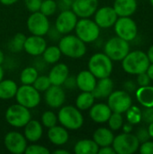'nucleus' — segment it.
Masks as SVG:
<instances>
[{
    "label": "nucleus",
    "instance_id": "20e7f679",
    "mask_svg": "<svg viewBox=\"0 0 153 154\" xmlns=\"http://www.w3.org/2000/svg\"><path fill=\"white\" fill-rule=\"evenodd\" d=\"M87 69L97 79L110 77L113 71V60L105 52H96L89 58Z\"/></svg>",
    "mask_w": 153,
    "mask_h": 154
},
{
    "label": "nucleus",
    "instance_id": "f03ea898",
    "mask_svg": "<svg viewBox=\"0 0 153 154\" xmlns=\"http://www.w3.org/2000/svg\"><path fill=\"white\" fill-rule=\"evenodd\" d=\"M57 116L59 124L69 131H77L84 125L83 114L75 106H62L60 108H59Z\"/></svg>",
    "mask_w": 153,
    "mask_h": 154
},
{
    "label": "nucleus",
    "instance_id": "dca6fc26",
    "mask_svg": "<svg viewBox=\"0 0 153 154\" xmlns=\"http://www.w3.org/2000/svg\"><path fill=\"white\" fill-rule=\"evenodd\" d=\"M118 15L113 6H102L94 14V21L101 29H107L115 25Z\"/></svg>",
    "mask_w": 153,
    "mask_h": 154
},
{
    "label": "nucleus",
    "instance_id": "aec40b11",
    "mask_svg": "<svg viewBox=\"0 0 153 154\" xmlns=\"http://www.w3.org/2000/svg\"><path fill=\"white\" fill-rule=\"evenodd\" d=\"M47 137L50 143L55 146H63L69 140V130L62 125H54L48 129Z\"/></svg>",
    "mask_w": 153,
    "mask_h": 154
},
{
    "label": "nucleus",
    "instance_id": "f3484780",
    "mask_svg": "<svg viewBox=\"0 0 153 154\" xmlns=\"http://www.w3.org/2000/svg\"><path fill=\"white\" fill-rule=\"evenodd\" d=\"M46 47L47 42L44 39V36L31 34L25 39L23 44V51L31 56L40 57L43 53Z\"/></svg>",
    "mask_w": 153,
    "mask_h": 154
},
{
    "label": "nucleus",
    "instance_id": "4468645a",
    "mask_svg": "<svg viewBox=\"0 0 153 154\" xmlns=\"http://www.w3.org/2000/svg\"><path fill=\"white\" fill-rule=\"evenodd\" d=\"M4 145L11 153L23 154L25 152L28 142L23 134L17 131H10L4 137Z\"/></svg>",
    "mask_w": 153,
    "mask_h": 154
},
{
    "label": "nucleus",
    "instance_id": "393cba45",
    "mask_svg": "<svg viewBox=\"0 0 153 154\" xmlns=\"http://www.w3.org/2000/svg\"><path fill=\"white\" fill-rule=\"evenodd\" d=\"M113 8L118 17L131 16L137 9L136 0H115Z\"/></svg>",
    "mask_w": 153,
    "mask_h": 154
},
{
    "label": "nucleus",
    "instance_id": "c756f323",
    "mask_svg": "<svg viewBox=\"0 0 153 154\" xmlns=\"http://www.w3.org/2000/svg\"><path fill=\"white\" fill-rule=\"evenodd\" d=\"M136 98L145 107L153 106V87L148 85L141 87L136 91Z\"/></svg>",
    "mask_w": 153,
    "mask_h": 154
},
{
    "label": "nucleus",
    "instance_id": "ddd939ff",
    "mask_svg": "<svg viewBox=\"0 0 153 154\" xmlns=\"http://www.w3.org/2000/svg\"><path fill=\"white\" fill-rule=\"evenodd\" d=\"M78 20V17L71 9L62 10L56 17L54 27L59 31L61 35L69 34L74 31Z\"/></svg>",
    "mask_w": 153,
    "mask_h": 154
},
{
    "label": "nucleus",
    "instance_id": "7ed1b4c3",
    "mask_svg": "<svg viewBox=\"0 0 153 154\" xmlns=\"http://www.w3.org/2000/svg\"><path fill=\"white\" fill-rule=\"evenodd\" d=\"M151 64L147 53L142 51H129L128 54L122 60V67L124 70L129 74L138 75L146 72Z\"/></svg>",
    "mask_w": 153,
    "mask_h": 154
},
{
    "label": "nucleus",
    "instance_id": "7c9ffc66",
    "mask_svg": "<svg viewBox=\"0 0 153 154\" xmlns=\"http://www.w3.org/2000/svg\"><path fill=\"white\" fill-rule=\"evenodd\" d=\"M61 56H62L61 51L59 46H56V45H51V46L47 45L46 49L41 54L42 60L45 61L46 64H50V65H53L59 62Z\"/></svg>",
    "mask_w": 153,
    "mask_h": 154
},
{
    "label": "nucleus",
    "instance_id": "e433bc0d",
    "mask_svg": "<svg viewBox=\"0 0 153 154\" xmlns=\"http://www.w3.org/2000/svg\"><path fill=\"white\" fill-rule=\"evenodd\" d=\"M32 86L39 91V92H45L50 86V80L48 75H39L35 81L33 82Z\"/></svg>",
    "mask_w": 153,
    "mask_h": 154
},
{
    "label": "nucleus",
    "instance_id": "9d476101",
    "mask_svg": "<svg viewBox=\"0 0 153 154\" xmlns=\"http://www.w3.org/2000/svg\"><path fill=\"white\" fill-rule=\"evenodd\" d=\"M27 30L31 34L38 36H45L50 28L49 17L40 11L31 13L26 21Z\"/></svg>",
    "mask_w": 153,
    "mask_h": 154
},
{
    "label": "nucleus",
    "instance_id": "ea45409f",
    "mask_svg": "<svg viewBox=\"0 0 153 154\" xmlns=\"http://www.w3.org/2000/svg\"><path fill=\"white\" fill-rule=\"evenodd\" d=\"M41 2L42 0H23L25 7L30 13L39 11Z\"/></svg>",
    "mask_w": 153,
    "mask_h": 154
},
{
    "label": "nucleus",
    "instance_id": "2f4dec72",
    "mask_svg": "<svg viewBox=\"0 0 153 154\" xmlns=\"http://www.w3.org/2000/svg\"><path fill=\"white\" fill-rule=\"evenodd\" d=\"M38 76L39 70L34 66L25 67L20 73V82L22 85H32Z\"/></svg>",
    "mask_w": 153,
    "mask_h": 154
},
{
    "label": "nucleus",
    "instance_id": "cd10ccee",
    "mask_svg": "<svg viewBox=\"0 0 153 154\" xmlns=\"http://www.w3.org/2000/svg\"><path fill=\"white\" fill-rule=\"evenodd\" d=\"M99 146L93 139L78 140L74 145V152L76 154H97Z\"/></svg>",
    "mask_w": 153,
    "mask_h": 154
},
{
    "label": "nucleus",
    "instance_id": "6e6552de",
    "mask_svg": "<svg viewBox=\"0 0 153 154\" xmlns=\"http://www.w3.org/2000/svg\"><path fill=\"white\" fill-rule=\"evenodd\" d=\"M129 51V42L118 36L110 38L104 46V52L113 61H122Z\"/></svg>",
    "mask_w": 153,
    "mask_h": 154
},
{
    "label": "nucleus",
    "instance_id": "c85d7f7f",
    "mask_svg": "<svg viewBox=\"0 0 153 154\" xmlns=\"http://www.w3.org/2000/svg\"><path fill=\"white\" fill-rule=\"evenodd\" d=\"M95 100L96 98L92 92L81 91L75 100V106L81 112L87 111L95 104Z\"/></svg>",
    "mask_w": 153,
    "mask_h": 154
},
{
    "label": "nucleus",
    "instance_id": "de8ad7c7",
    "mask_svg": "<svg viewBox=\"0 0 153 154\" xmlns=\"http://www.w3.org/2000/svg\"><path fill=\"white\" fill-rule=\"evenodd\" d=\"M50 40H52V41H59L60 39V37L62 36L60 32H59V31L53 26V27H51L50 26V28L49 29V31H48V32H47V34H46Z\"/></svg>",
    "mask_w": 153,
    "mask_h": 154
},
{
    "label": "nucleus",
    "instance_id": "f8f14e48",
    "mask_svg": "<svg viewBox=\"0 0 153 154\" xmlns=\"http://www.w3.org/2000/svg\"><path fill=\"white\" fill-rule=\"evenodd\" d=\"M133 104L132 97L124 90L113 91L107 97V105L115 113H125Z\"/></svg>",
    "mask_w": 153,
    "mask_h": 154
},
{
    "label": "nucleus",
    "instance_id": "b1692460",
    "mask_svg": "<svg viewBox=\"0 0 153 154\" xmlns=\"http://www.w3.org/2000/svg\"><path fill=\"white\" fill-rule=\"evenodd\" d=\"M113 89H114V81L110 79V77H107V78L97 79L92 93L96 99L107 98L108 96L114 91Z\"/></svg>",
    "mask_w": 153,
    "mask_h": 154
},
{
    "label": "nucleus",
    "instance_id": "f257e3e1",
    "mask_svg": "<svg viewBox=\"0 0 153 154\" xmlns=\"http://www.w3.org/2000/svg\"><path fill=\"white\" fill-rule=\"evenodd\" d=\"M58 46L61 54L70 59H80L87 53V43L82 42L76 34L62 35L59 40Z\"/></svg>",
    "mask_w": 153,
    "mask_h": 154
},
{
    "label": "nucleus",
    "instance_id": "49530a36",
    "mask_svg": "<svg viewBox=\"0 0 153 154\" xmlns=\"http://www.w3.org/2000/svg\"><path fill=\"white\" fill-rule=\"evenodd\" d=\"M74 0H59L57 2L58 4V8L62 11V10H69L72 7Z\"/></svg>",
    "mask_w": 153,
    "mask_h": 154
},
{
    "label": "nucleus",
    "instance_id": "f704fd0d",
    "mask_svg": "<svg viewBox=\"0 0 153 154\" xmlns=\"http://www.w3.org/2000/svg\"><path fill=\"white\" fill-rule=\"evenodd\" d=\"M58 4L55 0H42L41 5L40 6V12L44 15L50 17L56 14L58 11Z\"/></svg>",
    "mask_w": 153,
    "mask_h": 154
},
{
    "label": "nucleus",
    "instance_id": "5701e85b",
    "mask_svg": "<svg viewBox=\"0 0 153 154\" xmlns=\"http://www.w3.org/2000/svg\"><path fill=\"white\" fill-rule=\"evenodd\" d=\"M97 79L88 70L84 69L79 71L76 76L77 88L80 91L92 92L96 84Z\"/></svg>",
    "mask_w": 153,
    "mask_h": 154
},
{
    "label": "nucleus",
    "instance_id": "4c0bfd02",
    "mask_svg": "<svg viewBox=\"0 0 153 154\" xmlns=\"http://www.w3.org/2000/svg\"><path fill=\"white\" fill-rule=\"evenodd\" d=\"M125 113H126V117H127L128 123H130L132 125L138 124L142 120V111L137 106H132Z\"/></svg>",
    "mask_w": 153,
    "mask_h": 154
},
{
    "label": "nucleus",
    "instance_id": "6ab92c4d",
    "mask_svg": "<svg viewBox=\"0 0 153 154\" xmlns=\"http://www.w3.org/2000/svg\"><path fill=\"white\" fill-rule=\"evenodd\" d=\"M69 76V69L68 65L63 62H57L53 64L52 68L50 69L48 74L51 85L55 86H62Z\"/></svg>",
    "mask_w": 153,
    "mask_h": 154
},
{
    "label": "nucleus",
    "instance_id": "4d7b16f0",
    "mask_svg": "<svg viewBox=\"0 0 153 154\" xmlns=\"http://www.w3.org/2000/svg\"><path fill=\"white\" fill-rule=\"evenodd\" d=\"M148 132H149L150 136L151 138H153V122L152 123H150V125H149V128H148Z\"/></svg>",
    "mask_w": 153,
    "mask_h": 154
},
{
    "label": "nucleus",
    "instance_id": "8fccbe9b",
    "mask_svg": "<svg viewBox=\"0 0 153 154\" xmlns=\"http://www.w3.org/2000/svg\"><path fill=\"white\" fill-rule=\"evenodd\" d=\"M19 0H0V3L3 5H6V6H10L13 5L14 4H16Z\"/></svg>",
    "mask_w": 153,
    "mask_h": 154
},
{
    "label": "nucleus",
    "instance_id": "a18cd8bd",
    "mask_svg": "<svg viewBox=\"0 0 153 154\" xmlns=\"http://www.w3.org/2000/svg\"><path fill=\"white\" fill-rule=\"evenodd\" d=\"M137 133L138 134H136V137L138 138L140 143H144L146 141H149V139L151 138L149 132H148V129L141 128V129H139V131Z\"/></svg>",
    "mask_w": 153,
    "mask_h": 154
},
{
    "label": "nucleus",
    "instance_id": "58836bf2",
    "mask_svg": "<svg viewBox=\"0 0 153 154\" xmlns=\"http://www.w3.org/2000/svg\"><path fill=\"white\" fill-rule=\"evenodd\" d=\"M25 154H50V151L41 144H38L37 143H32L31 144H28L25 149Z\"/></svg>",
    "mask_w": 153,
    "mask_h": 154
},
{
    "label": "nucleus",
    "instance_id": "3c124183",
    "mask_svg": "<svg viewBox=\"0 0 153 154\" xmlns=\"http://www.w3.org/2000/svg\"><path fill=\"white\" fill-rule=\"evenodd\" d=\"M122 128H123L124 133H131L133 131V125L130 124V123H128V124L123 125Z\"/></svg>",
    "mask_w": 153,
    "mask_h": 154
},
{
    "label": "nucleus",
    "instance_id": "a211bd4d",
    "mask_svg": "<svg viewBox=\"0 0 153 154\" xmlns=\"http://www.w3.org/2000/svg\"><path fill=\"white\" fill-rule=\"evenodd\" d=\"M98 8V0H74L71 10L78 18H90Z\"/></svg>",
    "mask_w": 153,
    "mask_h": 154
},
{
    "label": "nucleus",
    "instance_id": "1a4fd4ad",
    "mask_svg": "<svg viewBox=\"0 0 153 154\" xmlns=\"http://www.w3.org/2000/svg\"><path fill=\"white\" fill-rule=\"evenodd\" d=\"M112 147L117 154H133L140 147V142L136 135L131 133H123L115 136Z\"/></svg>",
    "mask_w": 153,
    "mask_h": 154
},
{
    "label": "nucleus",
    "instance_id": "c03bdc74",
    "mask_svg": "<svg viewBox=\"0 0 153 154\" xmlns=\"http://www.w3.org/2000/svg\"><path fill=\"white\" fill-rule=\"evenodd\" d=\"M137 82H138V84H139L141 87L148 86V85H150L151 79L149 78V76H148V74H147L146 72H142V73L138 74Z\"/></svg>",
    "mask_w": 153,
    "mask_h": 154
},
{
    "label": "nucleus",
    "instance_id": "09e8293b",
    "mask_svg": "<svg viewBox=\"0 0 153 154\" xmlns=\"http://www.w3.org/2000/svg\"><path fill=\"white\" fill-rule=\"evenodd\" d=\"M98 154H116L112 145L110 146H105V147H99L98 149Z\"/></svg>",
    "mask_w": 153,
    "mask_h": 154
},
{
    "label": "nucleus",
    "instance_id": "79ce46f5",
    "mask_svg": "<svg viewBox=\"0 0 153 154\" xmlns=\"http://www.w3.org/2000/svg\"><path fill=\"white\" fill-rule=\"evenodd\" d=\"M142 119L150 124L153 122V106L152 107H146L142 112Z\"/></svg>",
    "mask_w": 153,
    "mask_h": 154
},
{
    "label": "nucleus",
    "instance_id": "412c9836",
    "mask_svg": "<svg viewBox=\"0 0 153 154\" xmlns=\"http://www.w3.org/2000/svg\"><path fill=\"white\" fill-rule=\"evenodd\" d=\"M88 111L90 119L96 124L107 123L112 114V110L110 109L108 105L105 103H95Z\"/></svg>",
    "mask_w": 153,
    "mask_h": 154
},
{
    "label": "nucleus",
    "instance_id": "bf43d9fd",
    "mask_svg": "<svg viewBox=\"0 0 153 154\" xmlns=\"http://www.w3.org/2000/svg\"><path fill=\"white\" fill-rule=\"evenodd\" d=\"M151 1V5H152V7H153V0H150Z\"/></svg>",
    "mask_w": 153,
    "mask_h": 154
},
{
    "label": "nucleus",
    "instance_id": "864d4df0",
    "mask_svg": "<svg viewBox=\"0 0 153 154\" xmlns=\"http://www.w3.org/2000/svg\"><path fill=\"white\" fill-rule=\"evenodd\" d=\"M53 153L54 154H69L70 152H69L68 150H66V149H62V148H60V149H57V150L53 151Z\"/></svg>",
    "mask_w": 153,
    "mask_h": 154
},
{
    "label": "nucleus",
    "instance_id": "9b49d317",
    "mask_svg": "<svg viewBox=\"0 0 153 154\" xmlns=\"http://www.w3.org/2000/svg\"><path fill=\"white\" fill-rule=\"evenodd\" d=\"M114 27L116 36L127 42L134 40L138 33L137 24L130 16L118 17Z\"/></svg>",
    "mask_w": 153,
    "mask_h": 154
},
{
    "label": "nucleus",
    "instance_id": "603ef678",
    "mask_svg": "<svg viewBox=\"0 0 153 154\" xmlns=\"http://www.w3.org/2000/svg\"><path fill=\"white\" fill-rule=\"evenodd\" d=\"M146 73L148 74V76L151 79V80H153V63L149 65V67H148V69L146 70Z\"/></svg>",
    "mask_w": 153,
    "mask_h": 154
},
{
    "label": "nucleus",
    "instance_id": "0eeeda50",
    "mask_svg": "<svg viewBox=\"0 0 153 154\" xmlns=\"http://www.w3.org/2000/svg\"><path fill=\"white\" fill-rule=\"evenodd\" d=\"M14 97L16 103L30 110L37 107L41 101V92H39L32 85H22L18 87Z\"/></svg>",
    "mask_w": 153,
    "mask_h": 154
},
{
    "label": "nucleus",
    "instance_id": "37998d69",
    "mask_svg": "<svg viewBox=\"0 0 153 154\" xmlns=\"http://www.w3.org/2000/svg\"><path fill=\"white\" fill-rule=\"evenodd\" d=\"M62 87L66 89H69V90H72L74 88H77V83H76V77H71V76H69L66 80L64 81Z\"/></svg>",
    "mask_w": 153,
    "mask_h": 154
},
{
    "label": "nucleus",
    "instance_id": "6e6d98bb",
    "mask_svg": "<svg viewBox=\"0 0 153 154\" xmlns=\"http://www.w3.org/2000/svg\"><path fill=\"white\" fill-rule=\"evenodd\" d=\"M5 60V53H4V51L0 49V65H3V64H4Z\"/></svg>",
    "mask_w": 153,
    "mask_h": 154
},
{
    "label": "nucleus",
    "instance_id": "72a5a7b5",
    "mask_svg": "<svg viewBox=\"0 0 153 154\" xmlns=\"http://www.w3.org/2000/svg\"><path fill=\"white\" fill-rule=\"evenodd\" d=\"M41 123L44 128H50L58 125V116L51 110H47L42 113L41 116Z\"/></svg>",
    "mask_w": 153,
    "mask_h": 154
},
{
    "label": "nucleus",
    "instance_id": "39448f33",
    "mask_svg": "<svg viewBox=\"0 0 153 154\" xmlns=\"http://www.w3.org/2000/svg\"><path fill=\"white\" fill-rule=\"evenodd\" d=\"M101 28L90 18H78L75 26V34L85 43L96 42L100 35Z\"/></svg>",
    "mask_w": 153,
    "mask_h": 154
},
{
    "label": "nucleus",
    "instance_id": "4be33fe9",
    "mask_svg": "<svg viewBox=\"0 0 153 154\" xmlns=\"http://www.w3.org/2000/svg\"><path fill=\"white\" fill-rule=\"evenodd\" d=\"M43 126L41 123L35 119H31L23 126V135L28 143H38L43 135Z\"/></svg>",
    "mask_w": 153,
    "mask_h": 154
},
{
    "label": "nucleus",
    "instance_id": "423d86ee",
    "mask_svg": "<svg viewBox=\"0 0 153 154\" xmlns=\"http://www.w3.org/2000/svg\"><path fill=\"white\" fill-rule=\"evenodd\" d=\"M6 123L14 128H23V126L32 119L30 109L16 103L10 106L5 114Z\"/></svg>",
    "mask_w": 153,
    "mask_h": 154
},
{
    "label": "nucleus",
    "instance_id": "a19ab883",
    "mask_svg": "<svg viewBox=\"0 0 153 154\" xmlns=\"http://www.w3.org/2000/svg\"><path fill=\"white\" fill-rule=\"evenodd\" d=\"M139 148L140 152L142 154H153V142L146 141L142 143V145Z\"/></svg>",
    "mask_w": 153,
    "mask_h": 154
},
{
    "label": "nucleus",
    "instance_id": "2eb2a0df",
    "mask_svg": "<svg viewBox=\"0 0 153 154\" xmlns=\"http://www.w3.org/2000/svg\"><path fill=\"white\" fill-rule=\"evenodd\" d=\"M44 100L46 105L52 109H59L65 105L66 92L62 86L51 85L44 92Z\"/></svg>",
    "mask_w": 153,
    "mask_h": 154
},
{
    "label": "nucleus",
    "instance_id": "473e14b6",
    "mask_svg": "<svg viewBox=\"0 0 153 154\" xmlns=\"http://www.w3.org/2000/svg\"><path fill=\"white\" fill-rule=\"evenodd\" d=\"M26 36L22 32H17L13 36V38L8 42V49L11 52L18 53L23 50V44Z\"/></svg>",
    "mask_w": 153,
    "mask_h": 154
},
{
    "label": "nucleus",
    "instance_id": "a878e982",
    "mask_svg": "<svg viewBox=\"0 0 153 154\" xmlns=\"http://www.w3.org/2000/svg\"><path fill=\"white\" fill-rule=\"evenodd\" d=\"M115 135L113 131L110 128L106 127H99L97 128L94 134L92 139L99 147L110 146L113 143Z\"/></svg>",
    "mask_w": 153,
    "mask_h": 154
},
{
    "label": "nucleus",
    "instance_id": "bb28decb",
    "mask_svg": "<svg viewBox=\"0 0 153 154\" xmlns=\"http://www.w3.org/2000/svg\"><path fill=\"white\" fill-rule=\"evenodd\" d=\"M18 89L17 83L10 79H2L0 81V99L10 100L14 98Z\"/></svg>",
    "mask_w": 153,
    "mask_h": 154
},
{
    "label": "nucleus",
    "instance_id": "c9c22d12",
    "mask_svg": "<svg viewBox=\"0 0 153 154\" xmlns=\"http://www.w3.org/2000/svg\"><path fill=\"white\" fill-rule=\"evenodd\" d=\"M108 126L112 131H118L122 128L124 125V118L122 116V114L120 113H115L112 112L108 121Z\"/></svg>",
    "mask_w": 153,
    "mask_h": 154
},
{
    "label": "nucleus",
    "instance_id": "5fc2aeb1",
    "mask_svg": "<svg viewBox=\"0 0 153 154\" xmlns=\"http://www.w3.org/2000/svg\"><path fill=\"white\" fill-rule=\"evenodd\" d=\"M147 56H148V58H149L150 62L153 63V45L152 46H151V48L149 49V51H148V52H147Z\"/></svg>",
    "mask_w": 153,
    "mask_h": 154
},
{
    "label": "nucleus",
    "instance_id": "13d9d810",
    "mask_svg": "<svg viewBox=\"0 0 153 154\" xmlns=\"http://www.w3.org/2000/svg\"><path fill=\"white\" fill-rule=\"evenodd\" d=\"M4 77H5V70H4V68L2 67V65H0V81L2 79H4Z\"/></svg>",
    "mask_w": 153,
    "mask_h": 154
}]
</instances>
